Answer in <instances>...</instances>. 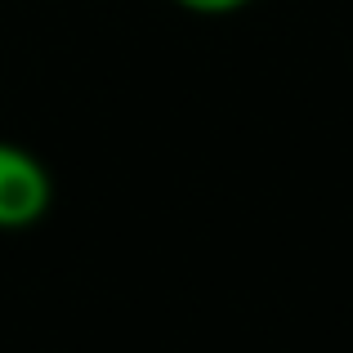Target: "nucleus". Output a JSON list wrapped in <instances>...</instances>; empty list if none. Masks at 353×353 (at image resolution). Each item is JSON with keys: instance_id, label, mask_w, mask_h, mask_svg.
I'll list each match as a JSON object with an SVG mask.
<instances>
[{"instance_id": "obj_1", "label": "nucleus", "mask_w": 353, "mask_h": 353, "mask_svg": "<svg viewBox=\"0 0 353 353\" xmlns=\"http://www.w3.org/2000/svg\"><path fill=\"white\" fill-rule=\"evenodd\" d=\"M54 183L41 157L18 143H0V228H27L50 210Z\"/></svg>"}, {"instance_id": "obj_2", "label": "nucleus", "mask_w": 353, "mask_h": 353, "mask_svg": "<svg viewBox=\"0 0 353 353\" xmlns=\"http://www.w3.org/2000/svg\"><path fill=\"white\" fill-rule=\"evenodd\" d=\"M179 9H188V14H206V18H215V14H237V9H246L250 0H174Z\"/></svg>"}]
</instances>
